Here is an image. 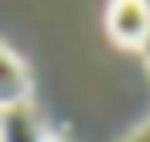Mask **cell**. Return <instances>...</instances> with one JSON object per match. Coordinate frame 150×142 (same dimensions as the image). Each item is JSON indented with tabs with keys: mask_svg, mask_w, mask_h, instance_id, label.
<instances>
[{
	"mask_svg": "<svg viewBox=\"0 0 150 142\" xmlns=\"http://www.w3.org/2000/svg\"><path fill=\"white\" fill-rule=\"evenodd\" d=\"M142 57H146V69H150V33H146V41H142Z\"/></svg>",
	"mask_w": 150,
	"mask_h": 142,
	"instance_id": "5",
	"label": "cell"
},
{
	"mask_svg": "<svg viewBox=\"0 0 150 142\" xmlns=\"http://www.w3.org/2000/svg\"><path fill=\"white\" fill-rule=\"evenodd\" d=\"M28 94H33V77H28L25 61L8 45H0V110L28 102Z\"/></svg>",
	"mask_w": 150,
	"mask_h": 142,
	"instance_id": "3",
	"label": "cell"
},
{
	"mask_svg": "<svg viewBox=\"0 0 150 142\" xmlns=\"http://www.w3.org/2000/svg\"><path fill=\"white\" fill-rule=\"evenodd\" d=\"M105 33L122 49H142L150 33V0H110L105 4Z\"/></svg>",
	"mask_w": 150,
	"mask_h": 142,
	"instance_id": "1",
	"label": "cell"
},
{
	"mask_svg": "<svg viewBox=\"0 0 150 142\" xmlns=\"http://www.w3.org/2000/svg\"><path fill=\"white\" fill-rule=\"evenodd\" d=\"M49 142H69V138H61V134H53V138H49Z\"/></svg>",
	"mask_w": 150,
	"mask_h": 142,
	"instance_id": "6",
	"label": "cell"
},
{
	"mask_svg": "<svg viewBox=\"0 0 150 142\" xmlns=\"http://www.w3.org/2000/svg\"><path fill=\"white\" fill-rule=\"evenodd\" d=\"M122 142H150V126H142L138 134H130V138H122Z\"/></svg>",
	"mask_w": 150,
	"mask_h": 142,
	"instance_id": "4",
	"label": "cell"
},
{
	"mask_svg": "<svg viewBox=\"0 0 150 142\" xmlns=\"http://www.w3.org/2000/svg\"><path fill=\"white\" fill-rule=\"evenodd\" d=\"M49 138H53V130L33 102L0 110V142H49Z\"/></svg>",
	"mask_w": 150,
	"mask_h": 142,
	"instance_id": "2",
	"label": "cell"
}]
</instances>
